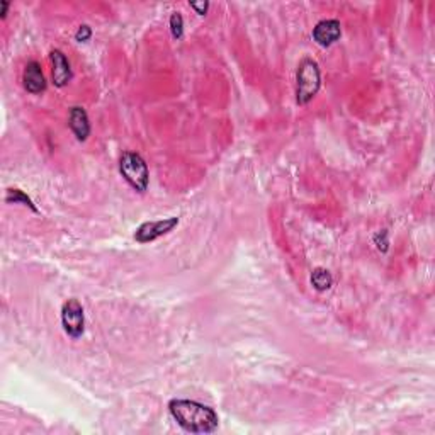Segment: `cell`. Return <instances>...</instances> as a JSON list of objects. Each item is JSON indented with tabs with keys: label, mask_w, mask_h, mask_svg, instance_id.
<instances>
[{
	"label": "cell",
	"mask_w": 435,
	"mask_h": 435,
	"mask_svg": "<svg viewBox=\"0 0 435 435\" xmlns=\"http://www.w3.org/2000/svg\"><path fill=\"white\" fill-rule=\"evenodd\" d=\"M170 415L186 432L191 434H211L218 429L216 412L206 405L192 400H172L169 403Z\"/></svg>",
	"instance_id": "1"
},
{
	"label": "cell",
	"mask_w": 435,
	"mask_h": 435,
	"mask_svg": "<svg viewBox=\"0 0 435 435\" xmlns=\"http://www.w3.org/2000/svg\"><path fill=\"white\" fill-rule=\"evenodd\" d=\"M296 81H298V87H296V100H298V104H301V106H304V104H308L315 96H317L318 89H320L321 77L317 61L310 60V58L301 61Z\"/></svg>",
	"instance_id": "2"
},
{
	"label": "cell",
	"mask_w": 435,
	"mask_h": 435,
	"mask_svg": "<svg viewBox=\"0 0 435 435\" xmlns=\"http://www.w3.org/2000/svg\"><path fill=\"white\" fill-rule=\"evenodd\" d=\"M119 172L135 191L145 192L148 189L150 173H148V167L141 158V155L135 153V151H125L121 155V160H119Z\"/></svg>",
	"instance_id": "3"
},
{
	"label": "cell",
	"mask_w": 435,
	"mask_h": 435,
	"mask_svg": "<svg viewBox=\"0 0 435 435\" xmlns=\"http://www.w3.org/2000/svg\"><path fill=\"white\" fill-rule=\"evenodd\" d=\"M61 325L65 333L72 339H78L83 333L85 326V315H83L82 304L77 299H68L61 308Z\"/></svg>",
	"instance_id": "4"
},
{
	"label": "cell",
	"mask_w": 435,
	"mask_h": 435,
	"mask_svg": "<svg viewBox=\"0 0 435 435\" xmlns=\"http://www.w3.org/2000/svg\"><path fill=\"white\" fill-rule=\"evenodd\" d=\"M179 224V218H165L160 221H147V223L140 224L135 233V240L140 244H150V242L157 240V238L163 237V235L170 233L173 228Z\"/></svg>",
	"instance_id": "5"
},
{
	"label": "cell",
	"mask_w": 435,
	"mask_h": 435,
	"mask_svg": "<svg viewBox=\"0 0 435 435\" xmlns=\"http://www.w3.org/2000/svg\"><path fill=\"white\" fill-rule=\"evenodd\" d=\"M342 36V26L337 19H325L320 21L313 29V39L320 46H332L333 43L339 41V38Z\"/></svg>",
	"instance_id": "6"
},
{
	"label": "cell",
	"mask_w": 435,
	"mask_h": 435,
	"mask_svg": "<svg viewBox=\"0 0 435 435\" xmlns=\"http://www.w3.org/2000/svg\"><path fill=\"white\" fill-rule=\"evenodd\" d=\"M24 89L31 94H41L46 90V78L43 75L41 67H39L38 61H29L24 68L23 75Z\"/></svg>",
	"instance_id": "7"
},
{
	"label": "cell",
	"mask_w": 435,
	"mask_h": 435,
	"mask_svg": "<svg viewBox=\"0 0 435 435\" xmlns=\"http://www.w3.org/2000/svg\"><path fill=\"white\" fill-rule=\"evenodd\" d=\"M52 63H53V83L56 87H65L68 85V82L72 81V68L68 63L67 56L60 50H53L52 52Z\"/></svg>",
	"instance_id": "8"
},
{
	"label": "cell",
	"mask_w": 435,
	"mask_h": 435,
	"mask_svg": "<svg viewBox=\"0 0 435 435\" xmlns=\"http://www.w3.org/2000/svg\"><path fill=\"white\" fill-rule=\"evenodd\" d=\"M68 125H70L72 131L75 133L78 141H85L90 135V123L89 116H87L85 109L81 106L72 107L70 118H68Z\"/></svg>",
	"instance_id": "9"
},
{
	"label": "cell",
	"mask_w": 435,
	"mask_h": 435,
	"mask_svg": "<svg viewBox=\"0 0 435 435\" xmlns=\"http://www.w3.org/2000/svg\"><path fill=\"white\" fill-rule=\"evenodd\" d=\"M332 282H333L332 274H330L326 269H321V267L315 269L313 274H311V284L315 286L317 291H326V289L332 288Z\"/></svg>",
	"instance_id": "10"
},
{
	"label": "cell",
	"mask_w": 435,
	"mask_h": 435,
	"mask_svg": "<svg viewBox=\"0 0 435 435\" xmlns=\"http://www.w3.org/2000/svg\"><path fill=\"white\" fill-rule=\"evenodd\" d=\"M6 202H9V204H23V206H28L31 211L38 213V208H36L34 204H32L31 198L26 194V192H23L21 189H9L6 194Z\"/></svg>",
	"instance_id": "11"
},
{
	"label": "cell",
	"mask_w": 435,
	"mask_h": 435,
	"mask_svg": "<svg viewBox=\"0 0 435 435\" xmlns=\"http://www.w3.org/2000/svg\"><path fill=\"white\" fill-rule=\"evenodd\" d=\"M170 31H172L173 39H180L184 34V19L179 12H173L170 16Z\"/></svg>",
	"instance_id": "12"
},
{
	"label": "cell",
	"mask_w": 435,
	"mask_h": 435,
	"mask_svg": "<svg viewBox=\"0 0 435 435\" xmlns=\"http://www.w3.org/2000/svg\"><path fill=\"white\" fill-rule=\"evenodd\" d=\"M90 36H92V29H90L89 26H85V24H83V26L78 28V31L75 32V39H77L78 43H85V41H89Z\"/></svg>",
	"instance_id": "13"
},
{
	"label": "cell",
	"mask_w": 435,
	"mask_h": 435,
	"mask_svg": "<svg viewBox=\"0 0 435 435\" xmlns=\"http://www.w3.org/2000/svg\"><path fill=\"white\" fill-rule=\"evenodd\" d=\"M191 7L199 14V16H206V12H208L209 2H191Z\"/></svg>",
	"instance_id": "14"
},
{
	"label": "cell",
	"mask_w": 435,
	"mask_h": 435,
	"mask_svg": "<svg viewBox=\"0 0 435 435\" xmlns=\"http://www.w3.org/2000/svg\"><path fill=\"white\" fill-rule=\"evenodd\" d=\"M7 9H9V2H6V0H3L2 2V19H6V16H7Z\"/></svg>",
	"instance_id": "15"
}]
</instances>
